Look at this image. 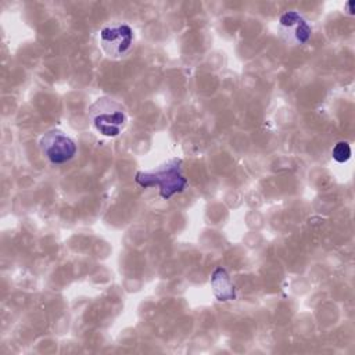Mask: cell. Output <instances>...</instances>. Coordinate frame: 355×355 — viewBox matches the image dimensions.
I'll list each match as a JSON object with an SVG mask.
<instances>
[{"label": "cell", "instance_id": "8", "mask_svg": "<svg viewBox=\"0 0 355 355\" xmlns=\"http://www.w3.org/2000/svg\"><path fill=\"white\" fill-rule=\"evenodd\" d=\"M354 3L352 1H349V3H347V8H348V14H354Z\"/></svg>", "mask_w": 355, "mask_h": 355}, {"label": "cell", "instance_id": "7", "mask_svg": "<svg viewBox=\"0 0 355 355\" xmlns=\"http://www.w3.org/2000/svg\"><path fill=\"white\" fill-rule=\"evenodd\" d=\"M331 157L336 162L344 164L351 158V147L347 141H338L333 150H331Z\"/></svg>", "mask_w": 355, "mask_h": 355}, {"label": "cell", "instance_id": "6", "mask_svg": "<svg viewBox=\"0 0 355 355\" xmlns=\"http://www.w3.org/2000/svg\"><path fill=\"white\" fill-rule=\"evenodd\" d=\"M211 287L214 295L219 301H230L236 298V290L230 276L223 268H216L211 276Z\"/></svg>", "mask_w": 355, "mask_h": 355}, {"label": "cell", "instance_id": "4", "mask_svg": "<svg viewBox=\"0 0 355 355\" xmlns=\"http://www.w3.org/2000/svg\"><path fill=\"white\" fill-rule=\"evenodd\" d=\"M39 147L43 155L54 165H62L71 161L76 154V143L68 135L57 129L46 132L39 140Z\"/></svg>", "mask_w": 355, "mask_h": 355}, {"label": "cell", "instance_id": "2", "mask_svg": "<svg viewBox=\"0 0 355 355\" xmlns=\"http://www.w3.org/2000/svg\"><path fill=\"white\" fill-rule=\"evenodd\" d=\"M87 118L93 129L105 137L119 136L128 125L126 110L111 97L97 98L89 107Z\"/></svg>", "mask_w": 355, "mask_h": 355}, {"label": "cell", "instance_id": "3", "mask_svg": "<svg viewBox=\"0 0 355 355\" xmlns=\"http://www.w3.org/2000/svg\"><path fill=\"white\" fill-rule=\"evenodd\" d=\"M100 46L110 58H122L133 47L135 32L128 24L116 22L100 29Z\"/></svg>", "mask_w": 355, "mask_h": 355}, {"label": "cell", "instance_id": "1", "mask_svg": "<svg viewBox=\"0 0 355 355\" xmlns=\"http://www.w3.org/2000/svg\"><path fill=\"white\" fill-rule=\"evenodd\" d=\"M135 180L143 189L158 187L164 200L182 193L187 186V179L182 172V161L178 158H172L151 171H139Z\"/></svg>", "mask_w": 355, "mask_h": 355}, {"label": "cell", "instance_id": "5", "mask_svg": "<svg viewBox=\"0 0 355 355\" xmlns=\"http://www.w3.org/2000/svg\"><path fill=\"white\" fill-rule=\"evenodd\" d=\"M279 32L290 44H305L312 36V26L297 11H286L279 19Z\"/></svg>", "mask_w": 355, "mask_h": 355}]
</instances>
